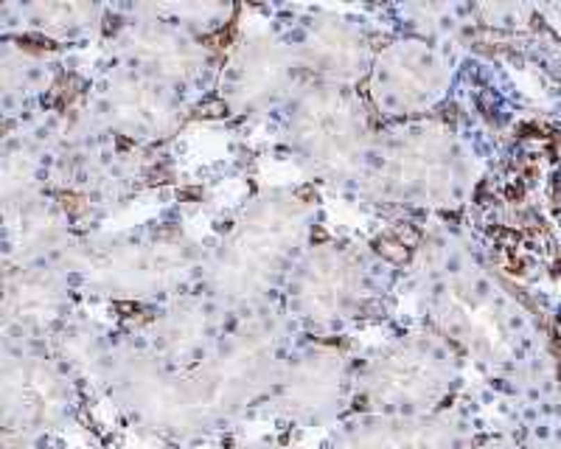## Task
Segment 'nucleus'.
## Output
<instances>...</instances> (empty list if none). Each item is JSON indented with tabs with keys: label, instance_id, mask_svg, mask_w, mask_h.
<instances>
[{
	"label": "nucleus",
	"instance_id": "2",
	"mask_svg": "<svg viewBox=\"0 0 561 449\" xmlns=\"http://www.w3.org/2000/svg\"><path fill=\"white\" fill-rule=\"evenodd\" d=\"M199 113H202V115H222V113H228V107H225L222 101H210V104L199 107Z\"/></svg>",
	"mask_w": 561,
	"mask_h": 449
},
{
	"label": "nucleus",
	"instance_id": "1",
	"mask_svg": "<svg viewBox=\"0 0 561 449\" xmlns=\"http://www.w3.org/2000/svg\"><path fill=\"white\" fill-rule=\"evenodd\" d=\"M379 253L390 256L393 261H404V259H407V250L401 247V242H390V239H382V242H379Z\"/></svg>",
	"mask_w": 561,
	"mask_h": 449
}]
</instances>
